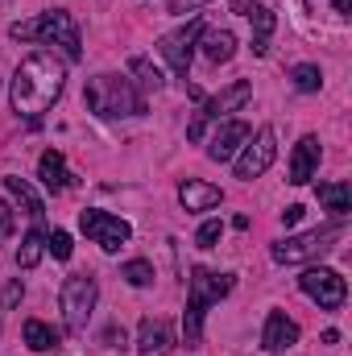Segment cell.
Instances as JSON below:
<instances>
[{
    "label": "cell",
    "mask_w": 352,
    "mask_h": 356,
    "mask_svg": "<svg viewBox=\"0 0 352 356\" xmlns=\"http://www.w3.org/2000/svg\"><path fill=\"white\" fill-rule=\"evenodd\" d=\"M315 195H319V203H323L336 220H344V216L352 211V186L349 182H319Z\"/></svg>",
    "instance_id": "20"
},
{
    "label": "cell",
    "mask_w": 352,
    "mask_h": 356,
    "mask_svg": "<svg viewBox=\"0 0 352 356\" xmlns=\"http://www.w3.org/2000/svg\"><path fill=\"white\" fill-rule=\"evenodd\" d=\"M290 79H294V88H298V91H307V95L323 88V71H319V67H311V63L294 67V75H290Z\"/></svg>",
    "instance_id": "26"
},
{
    "label": "cell",
    "mask_w": 352,
    "mask_h": 356,
    "mask_svg": "<svg viewBox=\"0 0 352 356\" xmlns=\"http://www.w3.org/2000/svg\"><path fill=\"white\" fill-rule=\"evenodd\" d=\"M170 348H175V327L166 319L145 315L137 327V356H170Z\"/></svg>",
    "instance_id": "14"
},
{
    "label": "cell",
    "mask_w": 352,
    "mask_h": 356,
    "mask_svg": "<svg viewBox=\"0 0 352 356\" xmlns=\"http://www.w3.org/2000/svg\"><path fill=\"white\" fill-rule=\"evenodd\" d=\"M340 236H344V220H336V224H323V228H311V232H303V236H286V241H273L269 257H273L278 266L315 261V257H323L328 249H336V241H340Z\"/></svg>",
    "instance_id": "5"
},
{
    "label": "cell",
    "mask_w": 352,
    "mask_h": 356,
    "mask_svg": "<svg viewBox=\"0 0 352 356\" xmlns=\"http://www.w3.org/2000/svg\"><path fill=\"white\" fill-rule=\"evenodd\" d=\"M273 158H278V133L265 124L257 133H249V141L241 145V154H237V178H241V182L262 178L265 170L273 166Z\"/></svg>",
    "instance_id": "7"
},
{
    "label": "cell",
    "mask_w": 352,
    "mask_h": 356,
    "mask_svg": "<svg viewBox=\"0 0 352 356\" xmlns=\"http://www.w3.org/2000/svg\"><path fill=\"white\" fill-rule=\"evenodd\" d=\"M13 232H17V211H13L8 199H0V245H4Z\"/></svg>",
    "instance_id": "30"
},
{
    "label": "cell",
    "mask_w": 352,
    "mask_h": 356,
    "mask_svg": "<svg viewBox=\"0 0 352 356\" xmlns=\"http://www.w3.org/2000/svg\"><path fill=\"white\" fill-rule=\"evenodd\" d=\"M46 249H50L58 261H71V253H75V245H71V232H63V228L46 232Z\"/></svg>",
    "instance_id": "27"
},
{
    "label": "cell",
    "mask_w": 352,
    "mask_h": 356,
    "mask_svg": "<svg viewBox=\"0 0 352 356\" xmlns=\"http://www.w3.org/2000/svg\"><path fill=\"white\" fill-rule=\"evenodd\" d=\"M120 277H125L129 286L145 290V286L154 282V266H150V261H141V257H137V261H125V266H120Z\"/></svg>",
    "instance_id": "25"
},
{
    "label": "cell",
    "mask_w": 352,
    "mask_h": 356,
    "mask_svg": "<svg viewBox=\"0 0 352 356\" xmlns=\"http://www.w3.org/2000/svg\"><path fill=\"white\" fill-rule=\"evenodd\" d=\"M42 253H46V228L33 224V228L25 232L21 249H17V269H33L38 261H42Z\"/></svg>",
    "instance_id": "22"
},
{
    "label": "cell",
    "mask_w": 352,
    "mask_h": 356,
    "mask_svg": "<svg viewBox=\"0 0 352 356\" xmlns=\"http://www.w3.org/2000/svg\"><path fill=\"white\" fill-rule=\"evenodd\" d=\"M4 191H8V199L33 220V224H46V207H42V199H38V191L25 182V178H17V175H8L4 178Z\"/></svg>",
    "instance_id": "18"
},
{
    "label": "cell",
    "mask_w": 352,
    "mask_h": 356,
    "mask_svg": "<svg viewBox=\"0 0 352 356\" xmlns=\"http://www.w3.org/2000/svg\"><path fill=\"white\" fill-rule=\"evenodd\" d=\"M88 108L104 120H120V116H141L145 99L125 75H95L88 79Z\"/></svg>",
    "instance_id": "4"
},
{
    "label": "cell",
    "mask_w": 352,
    "mask_h": 356,
    "mask_svg": "<svg viewBox=\"0 0 352 356\" xmlns=\"http://www.w3.org/2000/svg\"><path fill=\"white\" fill-rule=\"evenodd\" d=\"M199 33H203V21H199V17H191L186 25H178V29H170V33H166V38L158 42L162 58L170 63V71H175L178 79H186V75H191V58H195Z\"/></svg>",
    "instance_id": "10"
},
{
    "label": "cell",
    "mask_w": 352,
    "mask_h": 356,
    "mask_svg": "<svg viewBox=\"0 0 352 356\" xmlns=\"http://www.w3.org/2000/svg\"><path fill=\"white\" fill-rule=\"evenodd\" d=\"M79 228H83V236H91L104 253H116V249L129 245V236H133L129 220H120V216H112V211H99V207L79 211Z\"/></svg>",
    "instance_id": "8"
},
{
    "label": "cell",
    "mask_w": 352,
    "mask_h": 356,
    "mask_svg": "<svg viewBox=\"0 0 352 356\" xmlns=\"http://www.w3.org/2000/svg\"><path fill=\"white\" fill-rule=\"evenodd\" d=\"M298 286H303V294H307L311 302H319L323 311H340V307H344V298H349V286H344V277H340L336 269H328V266L303 269Z\"/></svg>",
    "instance_id": "9"
},
{
    "label": "cell",
    "mask_w": 352,
    "mask_h": 356,
    "mask_svg": "<svg viewBox=\"0 0 352 356\" xmlns=\"http://www.w3.org/2000/svg\"><path fill=\"white\" fill-rule=\"evenodd\" d=\"M17 42H46V46H63V54L75 63L83 58V46H79V25L67 8H54V13H42L33 21H17L8 29Z\"/></svg>",
    "instance_id": "3"
},
{
    "label": "cell",
    "mask_w": 352,
    "mask_h": 356,
    "mask_svg": "<svg viewBox=\"0 0 352 356\" xmlns=\"http://www.w3.org/2000/svg\"><path fill=\"white\" fill-rule=\"evenodd\" d=\"M95 298H99V286L91 273H71L58 290V307H63V323L71 336H83L91 323V311H95Z\"/></svg>",
    "instance_id": "6"
},
{
    "label": "cell",
    "mask_w": 352,
    "mask_h": 356,
    "mask_svg": "<svg viewBox=\"0 0 352 356\" xmlns=\"http://www.w3.org/2000/svg\"><path fill=\"white\" fill-rule=\"evenodd\" d=\"M245 141H249V124H245V120H224V124L211 133V141H207V158H211V162H232Z\"/></svg>",
    "instance_id": "12"
},
{
    "label": "cell",
    "mask_w": 352,
    "mask_h": 356,
    "mask_svg": "<svg viewBox=\"0 0 352 356\" xmlns=\"http://www.w3.org/2000/svg\"><path fill=\"white\" fill-rule=\"evenodd\" d=\"M199 50H203V58L207 63H232L237 58V33L232 29H203L199 33Z\"/></svg>",
    "instance_id": "17"
},
{
    "label": "cell",
    "mask_w": 352,
    "mask_h": 356,
    "mask_svg": "<svg viewBox=\"0 0 352 356\" xmlns=\"http://www.w3.org/2000/svg\"><path fill=\"white\" fill-rule=\"evenodd\" d=\"M104 340H108V348H125V332H116V327H112Z\"/></svg>",
    "instance_id": "33"
},
{
    "label": "cell",
    "mask_w": 352,
    "mask_h": 356,
    "mask_svg": "<svg viewBox=\"0 0 352 356\" xmlns=\"http://www.w3.org/2000/svg\"><path fill=\"white\" fill-rule=\"evenodd\" d=\"M319 158H323V145H319V137L315 133H307V137H298V145H294V154H290V178L286 182H294V186H307L315 170H319Z\"/></svg>",
    "instance_id": "13"
},
{
    "label": "cell",
    "mask_w": 352,
    "mask_h": 356,
    "mask_svg": "<svg viewBox=\"0 0 352 356\" xmlns=\"http://www.w3.org/2000/svg\"><path fill=\"white\" fill-rule=\"evenodd\" d=\"M199 4H207V0H170V13H195Z\"/></svg>",
    "instance_id": "31"
},
{
    "label": "cell",
    "mask_w": 352,
    "mask_h": 356,
    "mask_svg": "<svg viewBox=\"0 0 352 356\" xmlns=\"http://www.w3.org/2000/svg\"><path fill=\"white\" fill-rule=\"evenodd\" d=\"M298 323L286 315V311H269L265 315V327H262V348L265 353H290L298 344Z\"/></svg>",
    "instance_id": "11"
},
{
    "label": "cell",
    "mask_w": 352,
    "mask_h": 356,
    "mask_svg": "<svg viewBox=\"0 0 352 356\" xmlns=\"http://www.w3.org/2000/svg\"><path fill=\"white\" fill-rule=\"evenodd\" d=\"M38 178H42V186L46 191H67L71 186V170H67V158L58 154V149H46L42 158H38Z\"/></svg>",
    "instance_id": "19"
},
{
    "label": "cell",
    "mask_w": 352,
    "mask_h": 356,
    "mask_svg": "<svg viewBox=\"0 0 352 356\" xmlns=\"http://www.w3.org/2000/svg\"><path fill=\"white\" fill-rule=\"evenodd\" d=\"M220 236H224V224H220V220H207V224L199 228L195 245H199V249H216V241H220Z\"/></svg>",
    "instance_id": "28"
},
{
    "label": "cell",
    "mask_w": 352,
    "mask_h": 356,
    "mask_svg": "<svg viewBox=\"0 0 352 356\" xmlns=\"http://www.w3.org/2000/svg\"><path fill=\"white\" fill-rule=\"evenodd\" d=\"M232 286H237L232 273H216V269H203V266L191 269V277H186V311H182V344L186 348H199L207 307L220 302Z\"/></svg>",
    "instance_id": "2"
},
{
    "label": "cell",
    "mask_w": 352,
    "mask_h": 356,
    "mask_svg": "<svg viewBox=\"0 0 352 356\" xmlns=\"http://www.w3.org/2000/svg\"><path fill=\"white\" fill-rule=\"evenodd\" d=\"M245 17L253 21V50H257V54H265V42H269V33H273L278 17H273V13H269L265 4H257V0L249 4V13H245Z\"/></svg>",
    "instance_id": "23"
},
{
    "label": "cell",
    "mask_w": 352,
    "mask_h": 356,
    "mask_svg": "<svg viewBox=\"0 0 352 356\" xmlns=\"http://www.w3.org/2000/svg\"><path fill=\"white\" fill-rule=\"evenodd\" d=\"M178 203H182L186 211H211V207H220V203H224V191H220L216 182L186 178V182L178 186Z\"/></svg>",
    "instance_id": "16"
},
{
    "label": "cell",
    "mask_w": 352,
    "mask_h": 356,
    "mask_svg": "<svg viewBox=\"0 0 352 356\" xmlns=\"http://www.w3.org/2000/svg\"><path fill=\"white\" fill-rule=\"evenodd\" d=\"M249 4H253V0H232V8H237V13H249Z\"/></svg>",
    "instance_id": "35"
},
{
    "label": "cell",
    "mask_w": 352,
    "mask_h": 356,
    "mask_svg": "<svg viewBox=\"0 0 352 356\" xmlns=\"http://www.w3.org/2000/svg\"><path fill=\"white\" fill-rule=\"evenodd\" d=\"M21 336H25V344H29L33 353H50V348H58V344H63V332H54V327H50V323H42V319H25Z\"/></svg>",
    "instance_id": "21"
},
{
    "label": "cell",
    "mask_w": 352,
    "mask_h": 356,
    "mask_svg": "<svg viewBox=\"0 0 352 356\" xmlns=\"http://www.w3.org/2000/svg\"><path fill=\"white\" fill-rule=\"evenodd\" d=\"M336 13L340 17H352V0H336Z\"/></svg>",
    "instance_id": "34"
},
{
    "label": "cell",
    "mask_w": 352,
    "mask_h": 356,
    "mask_svg": "<svg viewBox=\"0 0 352 356\" xmlns=\"http://www.w3.org/2000/svg\"><path fill=\"white\" fill-rule=\"evenodd\" d=\"M278 356H282V353H278Z\"/></svg>",
    "instance_id": "36"
},
{
    "label": "cell",
    "mask_w": 352,
    "mask_h": 356,
    "mask_svg": "<svg viewBox=\"0 0 352 356\" xmlns=\"http://www.w3.org/2000/svg\"><path fill=\"white\" fill-rule=\"evenodd\" d=\"M63 88H67V63L54 50H38V54L21 58V67L13 75V88H8L13 112L25 120H42L58 104Z\"/></svg>",
    "instance_id": "1"
},
{
    "label": "cell",
    "mask_w": 352,
    "mask_h": 356,
    "mask_svg": "<svg viewBox=\"0 0 352 356\" xmlns=\"http://www.w3.org/2000/svg\"><path fill=\"white\" fill-rule=\"evenodd\" d=\"M129 71L137 75V83H141L145 91H162V83H166V79H162V71H158L150 58H133V63H129Z\"/></svg>",
    "instance_id": "24"
},
{
    "label": "cell",
    "mask_w": 352,
    "mask_h": 356,
    "mask_svg": "<svg viewBox=\"0 0 352 356\" xmlns=\"http://www.w3.org/2000/svg\"><path fill=\"white\" fill-rule=\"evenodd\" d=\"M298 220H303V207H298V203H294V207H286V211H282V224H286V228H294V224H298Z\"/></svg>",
    "instance_id": "32"
},
{
    "label": "cell",
    "mask_w": 352,
    "mask_h": 356,
    "mask_svg": "<svg viewBox=\"0 0 352 356\" xmlns=\"http://www.w3.org/2000/svg\"><path fill=\"white\" fill-rule=\"evenodd\" d=\"M249 95H253V83H249V79H237V83H228L220 95L203 99V112H199V116H203L207 124H211V120H224L228 112L245 108V104H249Z\"/></svg>",
    "instance_id": "15"
},
{
    "label": "cell",
    "mask_w": 352,
    "mask_h": 356,
    "mask_svg": "<svg viewBox=\"0 0 352 356\" xmlns=\"http://www.w3.org/2000/svg\"><path fill=\"white\" fill-rule=\"evenodd\" d=\"M21 298H25V286H21V277L4 282V290H0V311H13V307H17Z\"/></svg>",
    "instance_id": "29"
}]
</instances>
